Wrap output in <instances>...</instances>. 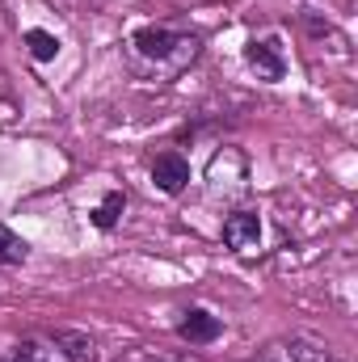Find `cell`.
I'll return each mask as SVG.
<instances>
[{
  "instance_id": "obj_1",
  "label": "cell",
  "mask_w": 358,
  "mask_h": 362,
  "mask_svg": "<svg viewBox=\"0 0 358 362\" xmlns=\"http://www.w3.org/2000/svg\"><path fill=\"white\" fill-rule=\"evenodd\" d=\"M131 51H135L139 59H148L156 72L178 76L185 64H194L198 38H194V34H178V30H169V25H144V30L131 34Z\"/></svg>"
},
{
  "instance_id": "obj_2",
  "label": "cell",
  "mask_w": 358,
  "mask_h": 362,
  "mask_svg": "<svg viewBox=\"0 0 358 362\" xmlns=\"http://www.w3.org/2000/svg\"><path fill=\"white\" fill-rule=\"evenodd\" d=\"M253 362H329V346L316 341V337L295 333V337H282V341L266 346Z\"/></svg>"
},
{
  "instance_id": "obj_3",
  "label": "cell",
  "mask_w": 358,
  "mask_h": 362,
  "mask_svg": "<svg viewBox=\"0 0 358 362\" xmlns=\"http://www.w3.org/2000/svg\"><path fill=\"white\" fill-rule=\"evenodd\" d=\"M224 245L236 253H258L262 249V219L258 211H232L224 219Z\"/></svg>"
},
{
  "instance_id": "obj_4",
  "label": "cell",
  "mask_w": 358,
  "mask_h": 362,
  "mask_svg": "<svg viewBox=\"0 0 358 362\" xmlns=\"http://www.w3.org/2000/svg\"><path fill=\"white\" fill-rule=\"evenodd\" d=\"M245 59H249V68H253L262 81H282V72H287V59H282L278 38H249Z\"/></svg>"
},
{
  "instance_id": "obj_5",
  "label": "cell",
  "mask_w": 358,
  "mask_h": 362,
  "mask_svg": "<svg viewBox=\"0 0 358 362\" xmlns=\"http://www.w3.org/2000/svg\"><path fill=\"white\" fill-rule=\"evenodd\" d=\"M219 333H224L219 316H211V312H202V308L181 312V320H178V337L181 341H190V346H207V341H215Z\"/></svg>"
},
{
  "instance_id": "obj_6",
  "label": "cell",
  "mask_w": 358,
  "mask_h": 362,
  "mask_svg": "<svg viewBox=\"0 0 358 362\" xmlns=\"http://www.w3.org/2000/svg\"><path fill=\"white\" fill-rule=\"evenodd\" d=\"M152 181L165 189V194H181L190 185V160L178 156V152H161L152 160Z\"/></svg>"
},
{
  "instance_id": "obj_7",
  "label": "cell",
  "mask_w": 358,
  "mask_h": 362,
  "mask_svg": "<svg viewBox=\"0 0 358 362\" xmlns=\"http://www.w3.org/2000/svg\"><path fill=\"white\" fill-rule=\"evenodd\" d=\"M13 358H21V362H68V354H64V346L55 341V333H42V337H25Z\"/></svg>"
},
{
  "instance_id": "obj_8",
  "label": "cell",
  "mask_w": 358,
  "mask_h": 362,
  "mask_svg": "<svg viewBox=\"0 0 358 362\" xmlns=\"http://www.w3.org/2000/svg\"><path fill=\"white\" fill-rule=\"evenodd\" d=\"M55 341L64 346L68 362H97V346H93L89 333H76V329H59V333H55Z\"/></svg>"
},
{
  "instance_id": "obj_9",
  "label": "cell",
  "mask_w": 358,
  "mask_h": 362,
  "mask_svg": "<svg viewBox=\"0 0 358 362\" xmlns=\"http://www.w3.org/2000/svg\"><path fill=\"white\" fill-rule=\"evenodd\" d=\"M122 211H127V194H122V189H110V194L93 206V223H97L101 232H110V228L122 219Z\"/></svg>"
},
{
  "instance_id": "obj_10",
  "label": "cell",
  "mask_w": 358,
  "mask_h": 362,
  "mask_svg": "<svg viewBox=\"0 0 358 362\" xmlns=\"http://www.w3.org/2000/svg\"><path fill=\"white\" fill-rule=\"evenodd\" d=\"M25 257H30V245L8 223H0V266H21Z\"/></svg>"
},
{
  "instance_id": "obj_11",
  "label": "cell",
  "mask_w": 358,
  "mask_h": 362,
  "mask_svg": "<svg viewBox=\"0 0 358 362\" xmlns=\"http://www.w3.org/2000/svg\"><path fill=\"white\" fill-rule=\"evenodd\" d=\"M25 47H30V55H34L38 64H51V59L59 55V38H55L51 30H25Z\"/></svg>"
},
{
  "instance_id": "obj_12",
  "label": "cell",
  "mask_w": 358,
  "mask_h": 362,
  "mask_svg": "<svg viewBox=\"0 0 358 362\" xmlns=\"http://www.w3.org/2000/svg\"><path fill=\"white\" fill-rule=\"evenodd\" d=\"M118 362H202V358L198 354H178V350H148V346H139V350L122 354Z\"/></svg>"
},
{
  "instance_id": "obj_13",
  "label": "cell",
  "mask_w": 358,
  "mask_h": 362,
  "mask_svg": "<svg viewBox=\"0 0 358 362\" xmlns=\"http://www.w3.org/2000/svg\"><path fill=\"white\" fill-rule=\"evenodd\" d=\"M0 362H21V358H0Z\"/></svg>"
},
{
  "instance_id": "obj_14",
  "label": "cell",
  "mask_w": 358,
  "mask_h": 362,
  "mask_svg": "<svg viewBox=\"0 0 358 362\" xmlns=\"http://www.w3.org/2000/svg\"><path fill=\"white\" fill-rule=\"evenodd\" d=\"M329 362H333V358H329Z\"/></svg>"
}]
</instances>
